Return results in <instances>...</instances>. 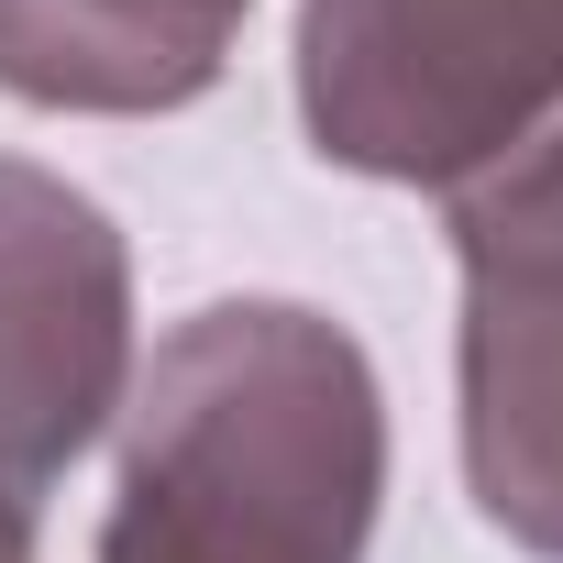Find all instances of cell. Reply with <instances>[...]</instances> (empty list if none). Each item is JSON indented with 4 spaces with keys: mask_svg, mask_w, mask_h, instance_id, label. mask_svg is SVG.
Returning a JSON list of instances; mask_svg holds the SVG:
<instances>
[{
    "mask_svg": "<svg viewBox=\"0 0 563 563\" xmlns=\"http://www.w3.org/2000/svg\"><path fill=\"white\" fill-rule=\"evenodd\" d=\"M100 563H365L387 508L376 354L310 299L188 310L111 420Z\"/></svg>",
    "mask_w": 563,
    "mask_h": 563,
    "instance_id": "6da1fadb",
    "label": "cell"
},
{
    "mask_svg": "<svg viewBox=\"0 0 563 563\" xmlns=\"http://www.w3.org/2000/svg\"><path fill=\"white\" fill-rule=\"evenodd\" d=\"M288 67L343 177L453 199L563 111V0H299Z\"/></svg>",
    "mask_w": 563,
    "mask_h": 563,
    "instance_id": "7a4b0ae2",
    "label": "cell"
},
{
    "mask_svg": "<svg viewBox=\"0 0 563 563\" xmlns=\"http://www.w3.org/2000/svg\"><path fill=\"white\" fill-rule=\"evenodd\" d=\"M453 221V409L486 530L563 563V111L442 199Z\"/></svg>",
    "mask_w": 563,
    "mask_h": 563,
    "instance_id": "3957f363",
    "label": "cell"
},
{
    "mask_svg": "<svg viewBox=\"0 0 563 563\" xmlns=\"http://www.w3.org/2000/svg\"><path fill=\"white\" fill-rule=\"evenodd\" d=\"M133 398V243L34 155H0V508H45Z\"/></svg>",
    "mask_w": 563,
    "mask_h": 563,
    "instance_id": "277c9868",
    "label": "cell"
},
{
    "mask_svg": "<svg viewBox=\"0 0 563 563\" xmlns=\"http://www.w3.org/2000/svg\"><path fill=\"white\" fill-rule=\"evenodd\" d=\"M254 0H0V89L34 111L144 122L221 89Z\"/></svg>",
    "mask_w": 563,
    "mask_h": 563,
    "instance_id": "5b68a950",
    "label": "cell"
},
{
    "mask_svg": "<svg viewBox=\"0 0 563 563\" xmlns=\"http://www.w3.org/2000/svg\"><path fill=\"white\" fill-rule=\"evenodd\" d=\"M0 563H34V519L23 508H0Z\"/></svg>",
    "mask_w": 563,
    "mask_h": 563,
    "instance_id": "8992f818",
    "label": "cell"
}]
</instances>
